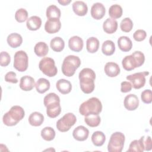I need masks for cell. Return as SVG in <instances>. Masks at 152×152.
I'll return each instance as SVG.
<instances>
[{
	"mask_svg": "<svg viewBox=\"0 0 152 152\" xmlns=\"http://www.w3.org/2000/svg\"><path fill=\"white\" fill-rule=\"evenodd\" d=\"M78 77L81 91L86 94L92 93L95 87L94 80L96 79V74L94 71L88 68H83L80 72Z\"/></svg>",
	"mask_w": 152,
	"mask_h": 152,
	"instance_id": "1",
	"label": "cell"
},
{
	"mask_svg": "<svg viewBox=\"0 0 152 152\" xmlns=\"http://www.w3.org/2000/svg\"><path fill=\"white\" fill-rule=\"evenodd\" d=\"M102 110L101 101L97 97H93L84 102L79 107L80 113L83 116L91 114L99 115Z\"/></svg>",
	"mask_w": 152,
	"mask_h": 152,
	"instance_id": "2",
	"label": "cell"
},
{
	"mask_svg": "<svg viewBox=\"0 0 152 152\" xmlns=\"http://www.w3.org/2000/svg\"><path fill=\"white\" fill-rule=\"evenodd\" d=\"M25 112L20 106L15 105L11 107L10 110L5 113L2 117L3 123L8 126L17 125L24 117Z\"/></svg>",
	"mask_w": 152,
	"mask_h": 152,
	"instance_id": "3",
	"label": "cell"
},
{
	"mask_svg": "<svg viewBox=\"0 0 152 152\" xmlns=\"http://www.w3.org/2000/svg\"><path fill=\"white\" fill-rule=\"evenodd\" d=\"M45 106L46 107V114L51 118L57 117L61 112L60 98L58 95L49 94L43 100Z\"/></svg>",
	"mask_w": 152,
	"mask_h": 152,
	"instance_id": "4",
	"label": "cell"
},
{
	"mask_svg": "<svg viewBox=\"0 0 152 152\" xmlns=\"http://www.w3.org/2000/svg\"><path fill=\"white\" fill-rule=\"evenodd\" d=\"M81 65L80 58L75 55H68L65 58L62 64V72L66 77L74 75L76 69Z\"/></svg>",
	"mask_w": 152,
	"mask_h": 152,
	"instance_id": "5",
	"label": "cell"
},
{
	"mask_svg": "<svg viewBox=\"0 0 152 152\" xmlns=\"http://www.w3.org/2000/svg\"><path fill=\"white\" fill-rule=\"evenodd\" d=\"M125 137L123 133L121 132H115L113 133L110 138L107 150L109 152H121L125 142Z\"/></svg>",
	"mask_w": 152,
	"mask_h": 152,
	"instance_id": "6",
	"label": "cell"
},
{
	"mask_svg": "<svg viewBox=\"0 0 152 152\" xmlns=\"http://www.w3.org/2000/svg\"><path fill=\"white\" fill-rule=\"evenodd\" d=\"M39 68L45 75L49 77L55 76L58 72L55 61L49 57L43 58L39 62Z\"/></svg>",
	"mask_w": 152,
	"mask_h": 152,
	"instance_id": "7",
	"label": "cell"
},
{
	"mask_svg": "<svg viewBox=\"0 0 152 152\" xmlns=\"http://www.w3.org/2000/svg\"><path fill=\"white\" fill-rule=\"evenodd\" d=\"M77 122V118L72 113H67L59 119L56 124V128L60 132L68 131Z\"/></svg>",
	"mask_w": 152,
	"mask_h": 152,
	"instance_id": "8",
	"label": "cell"
},
{
	"mask_svg": "<svg viewBox=\"0 0 152 152\" xmlns=\"http://www.w3.org/2000/svg\"><path fill=\"white\" fill-rule=\"evenodd\" d=\"M14 67L20 72L27 70L28 65V58L27 54L24 50H18L14 54Z\"/></svg>",
	"mask_w": 152,
	"mask_h": 152,
	"instance_id": "9",
	"label": "cell"
},
{
	"mask_svg": "<svg viewBox=\"0 0 152 152\" xmlns=\"http://www.w3.org/2000/svg\"><path fill=\"white\" fill-rule=\"evenodd\" d=\"M148 74L149 72L147 71L136 72L126 76V78L131 82L132 86L135 89H140L144 86L145 84V76Z\"/></svg>",
	"mask_w": 152,
	"mask_h": 152,
	"instance_id": "10",
	"label": "cell"
},
{
	"mask_svg": "<svg viewBox=\"0 0 152 152\" xmlns=\"http://www.w3.org/2000/svg\"><path fill=\"white\" fill-rule=\"evenodd\" d=\"M61 27V23L58 18L48 19L45 24V31L49 34L57 33Z\"/></svg>",
	"mask_w": 152,
	"mask_h": 152,
	"instance_id": "11",
	"label": "cell"
},
{
	"mask_svg": "<svg viewBox=\"0 0 152 152\" xmlns=\"http://www.w3.org/2000/svg\"><path fill=\"white\" fill-rule=\"evenodd\" d=\"M124 107L128 110H134L139 106V100L138 97L134 94H129L125 96L124 102Z\"/></svg>",
	"mask_w": 152,
	"mask_h": 152,
	"instance_id": "12",
	"label": "cell"
},
{
	"mask_svg": "<svg viewBox=\"0 0 152 152\" xmlns=\"http://www.w3.org/2000/svg\"><path fill=\"white\" fill-rule=\"evenodd\" d=\"M91 15L95 20H100L105 15L106 10L103 4L96 2L91 8Z\"/></svg>",
	"mask_w": 152,
	"mask_h": 152,
	"instance_id": "13",
	"label": "cell"
},
{
	"mask_svg": "<svg viewBox=\"0 0 152 152\" xmlns=\"http://www.w3.org/2000/svg\"><path fill=\"white\" fill-rule=\"evenodd\" d=\"M88 129L82 125L76 127L72 132V136L74 138L79 141H83L86 140L88 137Z\"/></svg>",
	"mask_w": 152,
	"mask_h": 152,
	"instance_id": "14",
	"label": "cell"
},
{
	"mask_svg": "<svg viewBox=\"0 0 152 152\" xmlns=\"http://www.w3.org/2000/svg\"><path fill=\"white\" fill-rule=\"evenodd\" d=\"M83 39L77 36L71 37L68 40V46L69 49L74 52H80L83 49Z\"/></svg>",
	"mask_w": 152,
	"mask_h": 152,
	"instance_id": "15",
	"label": "cell"
},
{
	"mask_svg": "<svg viewBox=\"0 0 152 152\" xmlns=\"http://www.w3.org/2000/svg\"><path fill=\"white\" fill-rule=\"evenodd\" d=\"M19 86L20 88L24 91H30L35 86L34 79L29 75L23 76L20 79Z\"/></svg>",
	"mask_w": 152,
	"mask_h": 152,
	"instance_id": "16",
	"label": "cell"
},
{
	"mask_svg": "<svg viewBox=\"0 0 152 152\" xmlns=\"http://www.w3.org/2000/svg\"><path fill=\"white\" fill-rule=\"evenodd\" d=\"M105 74L110 77H115L119 74L121 69L119 65L113 62H107L104 68Z\"/></svg>",
	"mask_w": 152,
	"mask_h": 152,
	"instance_id": "17",
	"label": "cell"
},
{
	"mask_svg": "<svg viewBox=\"0 0 152 152\" xmlns=\"http://www.w3.org/2000/svg\"><path fill=\"white\" fill-rule=\"evenodd\" d=\"M72 10L74 13L78 16H84L88 11L87 4L81 1H76L72 4Z\"/></svg>",
	"mask_w": 152,
	"mask_h": 152,
	"instance_id": "18",
	"label": "cell"
},
{
	"mask_svg": "<svg viewBox=\"0 0 152 152\" xmlns=\"http://www.w3.org/2000/svg\"><path fill=\"white\" fill-rule=\"evenodd\" d=\"M57 90L62 94H66L70 93L72 89V85L69 81L65 79H60L56 83Z\"/></svg>",
	"mask_w": 152,
	"mask_h": 152,
	"instance_id": "19",
	"label": "cell"
},
{
	"mask_svg": "<svg viewBox=\"0 0 152 152\" xmlns=\"http://www.w3.org/2000/svg\"><path fill=\"white\" fill-rule=\"evenodd\" d=\"M7 41L10 47L12 48H17L22 44L23 38L20 34L12 33L8 36Z\"/></svg>",
	"mask_w": 152,
	"mask_h": 152,
	"instance_id": "20",
	"label": "cell"
},
{
	"mask_svg": "<svg viewBox=\"0 0 152 152\" xmlns=\"http://www.w3.org/2000/svg\"><path fill=\"white\" fill-rule=\"evenodd\" d=\"M103 28L106 33H114L118 28V22L113 18H108L104 21L103 24Z\"/></svg>",
	"mask_w": 152,
	"mask_h": 152,
	"instance_id": "21",
	"label": "cell"
},
{
	"mask_svg": "<svg viewBox=\"0 0 152 152\" xmlns=\"http://www.w3.org/2000/svg\"><path fill=\"white\" fill-rule=\"evenodd\" d=\"M118 45L122 51L128 52L132 49V42L128 37L122 36L118 38Z\"/></svg>",
	"mask_w": 152,
	"mask_h": 152,
	"instance_id": "22",
	"label": "cell"
},
{
	"mask_svg": "<svg viewBox=\"0 0 152 152\" xmlns=\"http://www.w3.org/2000/svg\"><path fill=\"white\" fill-rule=\"evenodd\" d=\"M42 25V20L41 18L37 16L33 15L29 17L27 20L26 26L28 30L31 31H35L40 28Z\"/></svg>",
	"mask_w": 152,
	"mask_h": 152,
	"instance_id": "23",
	"label": "cell"
},
{
	"mask_svg": "<svg viewBox=\"0 0 152 152\" xmlns=\"http://www.w3.org/2000/svg\"><path fill=\"white\" fill-rule=\"evenodd\" d=\"M122 65L124 69L129 71L137 68L136 61L132 55L126 56L122 61Z\"/></svg>",
	"mask_w": 152,
	"mask_h": 152,
	"instance_id": "24",
	"label": "cell"
},
{
	"mask_svg": "<svg viewBox=\"0 0 152 152\" xmlns=\"http://www.w3.org/2000/svg\"><path fill=\"white\" fill-rule=\"evenodd\" d=\"M44 121V116L40 112H34L28 117L29 124L34 126H40Z\"/></svg>",
	"mask_w": 152,
	"mask_h": 152,
	"instance_id": "25",
	"label": "cell"
},
{
	"mask_svg": "<svg viewBox=\"0 0 152 152\" xmlns=\"http://www.w3.org/2000/svg\"><path fill=\"white\" fill-rule=\"evenodd\" d=\"M50 82L44 78H39L35 84L36 91L40 94H43L46 92L50 88Z\"/></svg>",
	"mask_w": 152,
	"mask_h": 152,
	"instance_id": "26",
	"label": "cell"
},
{
	"mask_svg": "<svg viewBox=\"0 0 152 152\" xmlns=\"http://www.w3.org/2000/svg\"><path fill=\"white\" fill-rule=\"evenodd\" d=\"M106 141V136L104 134L100 131H95L91 135V141L96 147H100L103 145Z\"/></svg>",
	"mask_w": 152,
	"mask_h": 152,
	"instance_id": "27",
	"label": "cell"
},
{
	"mask_svg": "<svg viewBox=\"0 0 152 152\" xmlns=\"http://www.w3.org/2000/svg\"><path fill=\"white\" fill-rule=\"evenodd\" d=\"M34 52L39 57H44L49 52V47L46 43L40 42L37 43L34 46Z\"/></svg>",
	"mask_w": 152,
	"mask_h": 152,
	"instance_id": "28",
	"label": "cell"
},
{
	"mask_svg": "<svg viewBox=\"0 0 152 152\" xmlns=\"http://www.w3.org/2000/svg\"><path fill=\"white\" fill-rule=\"evenodd\" d=\"M99 40L95 37H91L87 39L86 41V49L87 50L91 53H94L96 52L99 48Z\"/></svg>",
	"mask_w": 152,
	"mask_h": 152,
	"instance_id": "29",
	"label": "cell"
},
{
	"mask_svg": "<svg viewBox=\"0 0 152 152\" xmlns=\"http://www.w3.org/2000/svg\"><path fill=\"white\" fill-rule=\"evenodd\" d=\"M50 46L53 51L59 52L64 49L65 47V42L61 37H55L50 40Z\"/></svg>",
	"mask_w": 152,
	"mask_h": 152,
	"instance_id": "30",
	"label": "cell"
},
{
	"mask_svg": "<svg viewBox=\"0 0 152 152\" xmlns=\"http://www.w3.org/2000/svg\"><path fill=\"white\" fill-rule=\"evenodd\" d=\"M144 136H142L140 138V140H135L132 141L129 144V148L127 151H140L142 152L144 151V147L143 144V140Z\"/></svg>",
	"mask_w": 152,
	"mask_h": 152,
	"instance_id": "31",
	"label": "cell"
},
{
	"mask_svg": "<svg viewBox=\"0 0 152 152\" xmlns=\"http://www.w3.org/2000/svg\"><path fill=\"white\" fill-rule=\"evenodd\" d=\"M102 51L103 53L106 56L113 55L115 51V45L114 42L110 40L104 41L102 44Z\"/></svg>",
	"mask_w": 152,
	"mask_h": 152,
	"instance_id": "32",
	"label": "cell"
},
{
	"mask_svg": "<svg viewBox=\"0 0 152 152\" xmlns=\"http://www.w3.org/2000/svg\"><path fill=\"white\" fill-rule=\"evenodd\" d=\"M61 14L60 9L55 5H50L46 9V17L48 19H52V18L59 19L61 17Z\"/></svg>",
	"mask_w": 152,
	"mask_h": 152,
	"instance_id": "33",
	"label": "cell"
},
{
	"mask_svg": "<svg viewBox=\"0 0 152 152\" xmlns=\"http://www.w3.org/2000/svg\"><path fill=\"white\" fill-rule=\"evenodd\" d=\"M100 117L99 115L91 114L86 116L84 118V122L90 127H96L100 124Z\"/></svg>",
	"mask_w": 152,
	"mask_h": 152,
	"instance_id": "34",
	"label": "cell"
},
{
	"mask_svg": "<svg viewBox=\"0 0 152 152\" xmlns=\"http://www.w3.org/2000/svg\"><path fill=\"white\" fill-rule=\"evenodd\" d=\"M123 10L121 5L118 4H114L110 7L109 9V15L114 20L120 18L122 15Z\"/></svg>",
	"mask_w": 152,
	"mask_h": 152,
	"instance_id": "35",
	"label": "cell"
},
{
	"mask_svg": "<svg viewBox=\"0 0 152 152\" xmlns=\"http://www.w3.org/2000/svg\"><path fill=\"white\" fill-rule=\"evenodd\" d=\"M41 137L46 141H52L55 137V131L52 128L46 126L41 131Z\"/></svg>",
	"mask_w": 152,
	"mask_h": 152,
	"instance_id": "36",
	"label": "cell"
},
{
	"mask_svg": "<svg viewBox=\"0 0 152 152\" xmlns=\"http://www.w3.org/2000/svg\"><path fill=\"white\" fill-rule=\"evenodd\" d=\"M133 27V23L129 17L123 19L120 23V28L121 30L125 33H128L131 31Z\"/></svg>",
	"mask_w": 152,
	"mask_h": 152,
	"instance_id": "37",
	"label": "cell"
},
{
	"mask_svg": "<svg viewBox=\"0 0 152 152\" xmlns=\"http://www.w3.org/2000/svg\"><path fill=\"white\" fill-rule=\"evenodd\" d=\"M28 12L24 8H20L15 14V18L18 23H23L28 18Z\"/></svg>",
	"mask_w": 152,
	"mask_h": 152,
	"instance_id": "38",
	"label": "cell"
},
{
	"mask_svg": "<svg viewBox=\"0 0 152 152\" xmlns=\"http://www.w3.org/2000/svg\"><path fill=\"white\" fill-rule=\"evenodd\" d=\"M132 55L134 56L136 61L137 67H140L142 65L145 61V56L142 52L141 51H135L132 53Z\"/></svg>",
	"mask_w": 152,
	"mask_h": 152,
	"instance_id": "39",
	"label": "cell"
},
{
	"mask_svg": "<svg viewBox=\"0 0 152 152\" xmlns=\"http://www.w3.org/2000/svg\"><path fill=\"white\" fill-rule=\"evenodd\" d=\"M141 98L142 102L146 104H150L152 102V93L151 90L147 89L142 91L141 94Z\"/></svg>",
	"mask_w": 152,
	"mask_h": 152,
	"instance_id": "40",
	"label": "cell"
},
{
	"mask_svg": "<svg viewBox=\"0 0 152 152\" xmlns=\"http://www.w3.org/2000/svg\"><path fill=\"white\" fill-rule=\"evenodd\" d=\"M11 61V57L9 53L7 52L2 51L0 55V65L2 66H7L9 65Z\"/></svg>",
	"mask_w": 152,
	"mask_h": 152,
	"instance_id": "41",
	"label": "cell"
},
{
	"mask_svg": "<svg viewBox=\"0 0 152 152\" xmlns=\"http://www.w3.org/2000/svg\"><path fill=\"white\" fill-rule=\"evenodd\" d=\"M147 36V33L145 30L139 29L136 30L134 34H133V38L137 42H141L144 40Z\"/></svg>",
	"mask_w": 152,
	"mask_h": 152,
	"instance_id": "42",
	"label": "cell"
},
{
	"mask_svg": "<svg viewBox=\"0 0 152 152\" xmlns=\"http://www.w3.org/2000/svg\"><path fill=\"white\" fill-rule=\"evenodd\" d=\"M5 81L8 83L16 84L18 83V79L16 77V73L12 71H10L7 72L4 77Z\"/></svg>",
	"mask_w": 152,
	"mask_h": 152,
	"instance_id": "43",
	"label": "cell"
},
{
	"mask_svg": "<svg viewBox=\"0 0 152 152\" xmlns=\"http://www.w3.org/2000/svg\"><path fill=\"white\" fill-rule=\"evenodd\" d=\"M132 84L128 81H123L121 84V91L122 93H128L131 91Z\"/></svg>",
	"mask_w": 152,
	"mask_h": 152,
	"instance_id": "44",
	"label": "cell"
},
{
	"mask_svg": "<svg viewBox=\"0 0 152 152\" xmlns=\"http://www.w3.org/2000/svg\"><path fill=\"white\" fill-rule=\"evenodd\" d=\"M143 144L144 147V150L145 151H150L152 148V141L151 138L150 136L146 137L145 138V136L144 137L143 140Z\"/></svg>",
	"mask_w": 152,
	"mask_h": 152,
	"instance_id": "45",
	"label": "cell"
},
{
	"mask_svg": "<svg viewBox=\"0 0 152 152\" xmlns=\"http://www.w3.org/2000/svg\"><path fill=\"white\" fill-rule=\"evenodd\" d=\"M71 2V0H62V1H58V2L62 5H67Z\"/></svg>",
	"mask_w": 152,
	"mask_h": 152,
	"instance_id": "46",
	"label": "cell"
}]
</instances>
